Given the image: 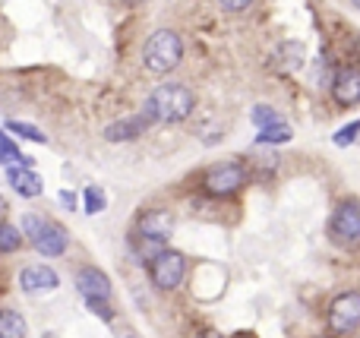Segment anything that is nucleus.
Listing matches in <instances>:
<instances>
[{
	"instance_id": "nucleus-1",
	"label": "nucleus",
	"mask_w": 360,
	"mask_h": 338,
	"mask_svg": "<svg viewBox=\"0 0 360 338\" xmlns=\"http://www.w3.org/2000/svg\"><path fill=\"white\" fill-rule=\"evenodd\" d=\"M196 108V95L186 86H177V82H168V86H158L155 92L146 98L143 114L152 120V124H180L186 120Z\"/></svg>"
},
{
	"instance_id": "nucleus-2",
	"label": "nucleus",
	"mask_w": 360,
	"mask_h": 338,
	"mask_svg": "<svg viewBox=\"0 0 360 338\" xmlns=\"http://www.w3.org/2000/svg\"><path fill=\"white\" fill-rule=\"evenodd\" d=\"M180 60H184V41H180L177 32H171V29L152 32L143 48L146 70H152V73H171Z\"/></svg>"
},
{
	"instance_id": "nucleus-3",
	"label": "nucleus",
	"mask_w": 360,
	"mask_h": 338,
	"mask_svg": "<svg viewBox=\"0 0 360 338\" xmlns=\"http://www.w3.org/2000/svg\"><path fill=\"white\" fill-rule=\"evenodd\" d=\"M22 231L32 238V247H35L41 256H60V253H67L70 234L63 231L60 225H54V221H41L38 215H25Z\"/></svg>"
},
{
	"instance_id": "nucleus-4",
	"label": "nucleus",
	"mask_w": 360,
	"mask_h": 338,
	"mask_svg": "<svg viewBox=\"0 0 360 338\" xmlns=\"http://www.w3.org/2000/svg\"><path fill=\"white\" fill-rule=\"evenodd\" d=\"M329 238H332V244L345 247V250L360 244V202L357 200H345L335 206V212L329 219Z\"/></svg>"
},
{
	"instance_id": "nucleus-5",
	"label": "nucleus",
	"mask_w": 360,
	"mask_h": 338,
	"mask_svg": "<svg viewBox=\"0 0 360 338\" xmlns=\"http://www.w3.org/2000/svg\"><path fill=\"white\" fill-rule=\"evenodd\" d=\"M149 275H152V285H155L158 291H174L186 275V259L174 250H162L152 256Z\"/></svg>"
},
{
	"instance_id": "nucleus-6",
	"label": "nucleus",
	"mask_w": 360,
	"mask_h": 338,
	"mask_svg": "<svg viewBox=\"0 0 360 338\" xmlns=\"http://www.w3.org/2000/svg\"><path fill=\"white\" fill-rule=\"evenodd\" d=\"M329 329L335 335H351L360 329V291H345L329 304Z\"/></svg>"
},
{
	"instance_id": "nucleus-7",
	"label": "nucleus",
	"mask_w": 360,
	"mask_h": 338,
	"mask_svg": "<svg viewBox=\"0 0 360 338\" xmlns=\"http://www.w3.org/2000/svg\"><path fill=\"white\" fill-rule=\"evenodd\" d=\"M243 183H247V168H243L240 162H224V164L209 168L202 187H205V193H212V196H231V193H237Z\"/></svg>"
},
{
	"instance_id": "nucleus-8",
	"label": "nucleus",
	"mask_w": 360,
	"mask_h": 338,
	"mask_svg": "<svg viewBox=\"0 0 360 338\" xmlns=\"http://www.w3.org/2000/svg\"><path fill=\"white\" fill-rule=\"evenodd\" d=\"M171 231H174V219H171V212H165V209H152V212H146L143 221H139V238L155 253L165 250V240L171 238Z\"/></svg>"
},
{
	"instance_id": "nucleus-9",
	"label": "nucleus",
	"mask_w": 360,
	"mask_h": 338,
	"mask_svg": "<svg viewBox=\"0 0 360 338\" xmlns=\"http://www.w3.org/2000/svg\"><path fill=\"white\" fill-rule=\"evenodd\" d=\"M332 98L338 108L360 105V67H345L332 79Z\"/></svg>"
},
{
	"instance_id": "nucleus-10",
	"label": "nucleus",
	"mask_w": 360,
	"mask_h": 338,
	"mask_svg": "<svg viewBox=\"0 0 360 338\" xmlns=\"http://www.w3.org/2000/svg\"><path fill=\"white\" fill-rule=\"evenodd\" d=\"M76 288H79V294L86 297V301H108V297H111V282H108V275L101 269H95V266H86V269L76 272Z\"/></svg>"
},
{
	"instance_id": "nucleus-11",
	"label": "nucleus",
	"mask_w": 360,
	"mask_h": 338,
	"mask_svg": "<svg viewBox=\"0 0 360 338\" xmlns=\"http://www.w3.org/2000/svg\"><path fill=\"white\" fill-rule=\"evenodd\" d=\"M6 183L25 200L41 196V177L32 171V164H6Z\"/></svg>"
},
{
	"instance_id": "nucleus-12",
	"label": "nucleus",
	"mask_w": 360,
	"mask_h": 338,
	"mask_svg": "<svg viewBox=\"0 0 360 338\" xmlns=\"http://www.w3.org/2000/svg\"><path fill=\"white\" fill-rule=\"evenodd\" d=\"M57 285H60V278H57V272L51 266H29L19 275V288L25 294H44V291H54Z\"/></svg>"
},
{
	"instance_id": "nucleus-13",
	"label": "nucleus",
	"mask_w": 360,
	"mask_h": 338,
	"mask_svg": "<svg viewBox=\"0 0 360 338\" xmlns=\"http://www.w3.org/2000/svg\"><path fill=\"white\" fill-rule=\"evenodd\" d=\"M149 124H152V120L146 117V114L117 120V124H108L105 126V139H108V143H130V139H136L139 133H146V126H149Z\"/></svg>"
},
{
	"instance_id": "nucleus-14",
	"label": "nucleus",
	"mask_w": 360,
	"mask_h": 338,
	"mask_svg": "<svg viewBox=\"0 0 360 338\" xmlns=\"http://www.w3.org/2000/svg\"><path fill=\"white\" fill-rule=\"evenodd\" d=\"M304 44L300 41H285V44H278L275 48V54H272V67L278 70V73H294V70H300L304 67Z\"/></svg>"
},
{
	"instance_id": "nucleus-15",
	"label": "nucleus",
	"mask_w": 360,
	"mask_h": 338,
	"mask_svg": "<svg viewBox=\"0 0 360 338\" xmlns=\"http://www.w3.org/2000/svg\"><path fill=\"white\" fill-rule=\"evenodd\" d=\"M29 326L16 310H0V338H25Z\"/></svg>"
},
{
	"instance_id": "nucleus-16",
	"label": "nucleus",
	"mask_w": 360,
	"mask_h": 338,
	"mask_svg": "<svg viewBox=\"0 0 360 338\" xmlns=\"http://www.w3.org/2000/svg\"><path fill=\"white\" fill-rule=\"evenodd\" d=\"M291 126L281 120V124H272V126H262L259 136H256V143L259 145H275V143H291Z\"/></svg>"
},
{
	"instance_id": "nucleus-17",
	"label": "nucleus",
	"mask_w": 360,
	"mask_h": 338,
	"mask_svg": "<svg viewBox=\"0 0 360 338\" xmlns=\"http://www.w3.org/2000/svg\"><path fill=\"white\" fill-rule=\"evenodd\" d=\"M22 234L16 225H10V221H0V253H16L19 247H22Z\"/></svg>"
},
{
	"instance_id": "nucleus-18",
	"label": "nucleus",
	"mask_w": 360,
	"mask_h": 338,
	"mask_svg": "<svg viewBox=\"0 0 360 338\" xmlns=\"http://www.w3.org/2000/svg\"><path fill=\"white\" fill-rule=\"evenodd\" d=\"M0 164H32V158L22 155L19 145H13L6 133H0Z\"/></svg>"
},
{
	"instance_id": "nucleus-19",
	"label": "nucleus",
	"mask_w": 360,
	"mask_h": 338,
	"mask_svg": "<svg viewBox=\"0 0 360 338\" xmlns=\"http://www.w3.org/2000/svg\"><path fill=\"white\" fill-rule=\"evenodd\" d=\"M82 202H86V212L89 215H98V212H105L108 196H105V190H101V187H86V193H82Z\"/></svg>"
},
{
	"instance_id": "nucleus-20",
	"label": "nucleus",
	"mask_w": 360,
	"mask_h": 338,
	"mask_svg": "<svg viewBox=\"0 0 360 338\" xmlns=\"http://www.w3.org/2000/svg\"><path fill=\"white\" fill-rule=\"evenodd\" d=\"M250 120H253L256 126H272V124H281V114L275 111V108H269V105H256L253 108V114H250Z\"/></svg>"
},
{
	"instance_id": "nucleus-21",
	"label": "nucleus",
	"mask_w": 360,
	"mask_h": 338,
	"mask_svg": "<svg viewBox=\"0 0 360 338\" xmlns=\"http://www.w3.org/2000/svg\"><path fill=\"white\" fill-rule=\"evenodd\" d=\"M6 130H13V133H19L22 139H32V143H48V136H44L38 126H32V124H22V120H10L6 124Z\"/></svg>"
},
{
	"instance_id": "nucleus-22",
	"label": "nucleus",
	"mask_w": 360,
	"mask_h": 338,
	"mask_svg": "<svg viewBox=\"0 0 360 338\" xmlns=\"http://www.w3.org/2000/svg\"><path fill=\"white\" fill-rule=\"evenodd\" d=\"M357 139H360V120H351V124H345L342 130H338L335 136H332V143L342 145V149H345V145H354Z\"/></svg>"
},
{
	"instance_id": "nucleus-23",
	"label": "nucleus",
	"mask_w": 360,
	"mask_h": 338,
	"mask_svg": "<svg viewBox=\"0 0 360 338\" xmlns=\"http://www.w3.org/2000/svg\"><path fill=\"white\" fill-rule=\"evenodd\" d=\"M250 4H253V0H218V6H221L224 13H243V10H250Z\"/></svg>"
},
{
	"instance_id": "nucleus-24",
	"label": "nucleus",
	"mask_w": 360,
	"mask_h": 338,
	"mask_svg": "<svg viewBox=\"0 0 360 338\" xmlns=\"http://www.w3.org/2000/svg\"><path fill=\"white\" fill-rule=\"evenodd\" d=\"M86 304H89V310H92V313H98L105 323L114 320V313H111V307H108V301H86Z\"/></svg>"
},
{
	"instance_id": "nucleus-25",
	"label": "nucleus",
	"mask_w": 360,
	"mask_h": 338,
	"mask_svg": "<svg viewBox=\"0 0 360 338\" xmlns=\"http://www.w3.org/2000/svg\"><path fill=\"white\" fill-rule=\"evenodd\" d=\"M60 202L67 209H73L76 206V193H73V190H60Z\"/></svg>"
},
{
	"instance_id": "nucleus-26",
	"label": "nucleus",
	"mask_w": 360,
	"mask_h": 338,
	"mask_svg": "<svg viewBox=\"0 0 360 338\" xmlns=\"http://www.w3.org/2000/svg\"><path fill=\"white\" fill-rule=\"evenodd\" d=\"M199 338H224V335H221V332H202Z\"/></svg>"
},
{
	"instance_id": "nucleus-27",
	"label": "nucleus",
	"mask_w": 360,
	"mask_h": 338,
	"mask_svg": "<svg viewBox=\"0 0 360 338\" xmlns=\"http://www.w3.org/2000/svg\"><path fill=\"white\" fill-rule=\"evenodd\" d=\"M6 212V202H4V196H0V215H4Z\"/></svg>"
},
{
	"instance_id": "nucleus-28",
	"label": "nucleus",
	"mask_w": 360,
	"mask_h": 338,
	"mask_svg": "<svg viewBox=\"0 0 360 338\" xmlns=\"http://www.w3.org/2000/svg\"><path fill=\"white\" fill-rule=\"evenodd\" d=\"M237 338H256V335H250V332H240V335H237Z\"/></svg>"
},
{
	"instance_id": "nucleus-29",
	"label": "nucleus",
	"mask_w": 360,
	"mask_h": 338,
	"mask_svg": "<svg viewBox=\"0 0 360 338\" xmlns=\"http://www.w3.org/2000/svg\"><path fill=\"white\" fill-rule=\"evenodd\" d=\"M351 6H354V10H360V0H351Z\"/></svg>"
},
{
	"instance_id": "nucleus-30",
	"label": "nucleus",
	"mask_w": 360,
	"mask_h": 338,
	"mask_svg": "<svg viewBox=\"0 0 360 338\" xmlns=\"http://www.w3.org/2000/svg\"><path fill=\"white\" fill-rule=\"evenodd\" d=\"M127 338H133V335H127Z\"/></svg>"
}]
</instances>
